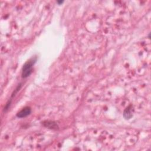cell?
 Returning a JSON list of instances; mask_svg holds the SVG:
<instances>
[{
	"label": "cell",
	"mask_w": 151,
	"mask_h": 151,
	"mask_svg": "<svg viewBox=\"0 0 151 151\" xmlns=\"http://www.w3.org/2000/svg\"><path fill=\"white\" fill-rule=\"evenodd\" d=\"M37 57H34L27 61L23 65L22 68V77L24 78L29 77L32 71V67L37 61Z\"/></svg>",
	"instance_id": "1"
},
{
	"label": "cell",
	"mask_w": 151,
	"mask_h": 151,
	"mask_svg": "<svg viewBox=\"0 0 151 151\" xmlns=\"http://www.w3.org/2000/svg\"><path fill=\"white\" fill-rule=\"evenodd\" d=\"M134 113V109L132 105L127 107L123 112V117L125 119L129 120L133 116Z\"/></svg>",
	"instance_id": "2"
},
{
	"label": "cell",
	"mask_w": 151,
	"mask_h": 151,
	"mask_svg": "<svg viewBox=\"0 0 151 151\" xmlns=\"http://www.w3.org/2000/svg\"><path fill=\"white\" fill-rule=\"evenodd\" d=\"M31 113V109L29 107H25L17 114V116L19 118H24L29 115Z\"/></svg>",
	"instance_id": "3"
},
{
	"label": "cell",
	"mask_w": 151,
	"mask_h": 151,
	"mask_svg": "<svg viewBox=\"0 0 151 151\" xmlns=\"http://www.w3.org/2000/svg\"><path fill=\"white\" fill-rule=\"evenodd\" d=\"M42 124L45 127L51 129H57L58 127L57 124L55 122H54L52 121H45V122H44Z\"/></svg>",
	"instance_id": "4"
},
{
	"label": "cell",
	"mask_w": 151,
	"mask_h": 151,
	"mask_svg": "<svg viewBox=\"0 0 151 151\" xmlns=\"http://www.w3.org/2000/svg\"><path fill=\"white\" fill-rule=\"evenodd\" d=\"M57 2V4H58V5H60V4H61L62 3H63L64 1H58Z\"/></svg>",
	"instance_id": "5"
}]
</instances>
